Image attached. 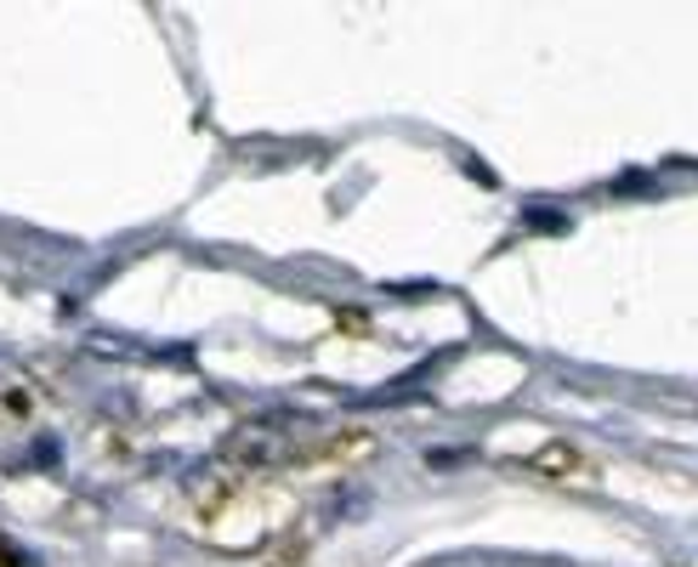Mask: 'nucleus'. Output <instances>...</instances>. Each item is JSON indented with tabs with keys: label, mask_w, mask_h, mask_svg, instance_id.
Returning <instances> with one entry per match:
<instances>
[{
	"label": "nucleus",
	"mask_w": 698,
	"mask_h": 567,
	"mask_svg": "<svg viewBox=\"0 0 698 567\" xmlns=\"http://www.w3.org/2000/svg\"><path fill=\"white\" fill-rule=\"evenodd\" d=\"M568 454H574V449H545V454H540L534 465H540V472H574L579 460H568Z\"/></svg>",
	"instance_id": "nucleus-1"
}]
</instances>
